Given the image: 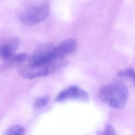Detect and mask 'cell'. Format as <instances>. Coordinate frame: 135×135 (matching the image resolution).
<instances>
[{"label": "cell", "instance_id": "1", "mask_svg": "<svg viewBox=\"0 0 135 135\" xmlns=\"http://www.w3.org/2000/svg\"><path fill=\"white\" fill-rule=\"evenodd\" d=\"M128 94L127 87L121 82L107 84L102 87L99 93L101 100L114 109H121L125 106Z\"/></svg>", "mask_w": 135, "mask_h": 135}, {"label": "cell", "instance_id": "2", "mask_svg": "<svg viewBox=\"0 0 135 135\" xmlns=\"http://www.w3.org/2000/svg\"><path fill=\"white\" fill-rule=\"evenodd\" d=\"M50 11L48 3H35L22 9L19 13L18 18L24 25H35L45 20L49 16Z\"/></svg>", "mask_w": 135, "mask_h": 135}, {"label": "cell", "instance_id": "3", "mask_svg": "<svg viewBox=\"0 0 135 135\" xmlns=\"http://www.w3.org/2000/svg\"><path fill=\"white\" fill-rule=\"evenodd\" d=\"M55 46L51 44H45L38 46L28 59V65L37 66L45 65L57 58L54 54Z\"/></svg>", "mask_w": 135, "mask_h": 135}, {"label": "cell", "instance_id": "4", "mask_svg": "<svg viewBox=\"0 0 135 135\" xmlns=\"http://www.w3.org/2000/svg\"><path fill=\"white\" fill-rule=\"evenodd\" d=\"M89 99L86 91L78 86L71 85L61 91L56 97L55 100L60 102L73 99L86 101Z\"/></svg>", "mask_w": 135, "mask_h": 135}, {"label": "cell", "instance_id": "5", "mask_svg": "<svg viewBox=\"0 0 135 135\" xmlns=\"http://www.w3.org/2000/svg\"><path fill=\"white\" fill-rule=\"evenodd\" d=\"M76 48V41L74 39H68L55 46L54 53L56 57L65 58L66 55L73 53Z\"/></svg>", "mask_w": 135, "mask_h": 135}, {"label": "cell", "instance_id": "6", "mask_svg": "<svg viewBox=\"0 0 135 135\" xmlns=\"http://www.w3.org/2000/svg\"><path fill=\"white\" fill-rule=\"evenodd\" d=\"M18 40L16 37H12L0 42V58L8 60L18 46Z\"/></svg>", "mask_w": 135, "mask_h": 135}, {"label": "cell", "instance_id": "7", "mask_svg": "<svg viewBox=\"0 0 135 135\" xmlns=\"http://www.w3.org/2000/svg\"><path fill=\"white\" fill-rule=\"evenodd\" d=\"M24 128L21 125H14L9 127L5 132V135H24Z\"/></svg>", "mask_w": 135, "mask_h": 135}, {"label": "cell", "instance_id": "8", "mask_svg": "<svg viewBox=\"0 0 135 135\" xmlns=\"http://www.w3.org/2000/svg\"><path fill=\"white\" fill-rule=\"evenodd\" d=\"M28 59V56L25 53H18L13 55L8 60L9 63L16 64L25 62Z\"/></svg>", "mask_w": 135, "mask_h": 135}, {"label": "cell", "instance_id": "9", "mask_svg": "<svg viewBox=\"0 0 135 135\" xmlns=\"http://www.w3.org/2000/svg\"><path fill=\"white\" fill-rule=\"evenodd\" d=\"M49 101V98L47 97H43L37 98L34 103V107L37 109H42L44 108Z\"/></svg>", "mask_w": 135, "mask_h": 135}, {"label": "cell", "instance_id": "10", "mask_svg": "<svg viewBox=\"0 0 135 135\" xmlns=\"http://www.w3.org/2000/svg\"><path fill=\"white\" fill-rule=\"evenodd\" d=\"M119 75L129 78L133 82L135 86V72L132 69H128L119 72Z\"/></svg>", "mask_w": 135, "mask_h": 135}, {"label": "cell", "instance_id": "11", "mask_svg": "<svg viewBox=\"0 0 135 135\" xmlns=\"http://www.w3.org/2000/svg\"><path fill=\"white\" fill-rule=\"evenodd\" d=\"M101 135H116V133L113 127L108 124L105 127Z\"/></svg>", "mask_w": 135, "mask_h": 135}]
</instances>
